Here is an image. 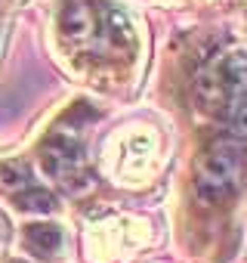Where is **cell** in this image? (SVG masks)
<instances>
[{
	"label": "cell",
	"mask_w": 247,
	"mask_h": 263,
	"mask_svg": "<svg viewBox=\"0 0 247 263\" xmlns=\"http://www.w3.org/2000/svg\"><path fill=\"white\" fill-rule=\"evenodd\" d=\"M238 174H241V161L232 149L219 146V149H210L201 164H198V174H195V189H198V198L204 204H222L232 198L235 186H238Z\"/></svg>",
	"instance_id": "cell-1"
},
{
	"label": "cell",
	"mask_w": 247,
	"mask_h": 263,
	"mask_svg": "<svg viewBox=\"0 0 247 263\" xmlns=\"http://www.w3.org/2000/svg\"><path fill=\"white\" fill-rule=\"evenodd\" d=\"M59 28L68 41L84 44L96 34V13L90 0H68L62 16H59Z\"/></svg>",
	"instance_id": "cell-2"
},
{
	"label": "cell",
	"mask_w": 247,
	"mask_h": 263,
	"mask_svg": "<svg viewBox=\"0 0 247 263\" xmlns=\"http://www.w3.org/2000/svg\"><path fill=\"white\" fill-rule=\"evenodd\" d=\"M40 164L50 177H59V180H68L71 174L80 171V152L74 143H62V140H53L44 146L40 152Z\"/></svg>",
	"instance_id": "cell-3"
},
{
	"label": "cell",
	"mask_w": 247,
	"mask_h": 263,
	"mask_svg": "<svg viewBox=\"0 0 247 263\" xmlns=\"http://www.w3.org/2000/svg\"><path fill=\"white\" fill-rule=\"evenodd\" d=\"M25 241H28V248H31L34 254L53 257V254H59V248H62V232H59V226H53V223H34V226L25 229Z\"/></svg>",
	"instance_id": "cell-4"
},
{
	"label": "cell",
	"mask_w": 247,
	"mask_h": 263,
	"mask_svg": "<svg viewBox=\"0 0 247 263\" xmlns=\"http://www.w3.org/2000/svg\"><path fill=\"white\" fill-rule=\"evenodd\" d=\"M13 201H16V208H22L28 214H53L56 211V198L47 189H19Z\"/></svg>",
	"instance_id": "cell-5"
},
{
	"label": "cell",
	"mask_w": 247,
	"mask_h": 263,
	"mask_svg": "<svg viewBox=\"0 0 247 263\" xmlns=\"http://www.w3.org/2000/svg\"><path fill=\"white\" fill-rule=\"evenodd\" d=\"M198 96L207 99V102L222 99V96H225V81H222V74L213 71V68H204V71L198 74Z\"/></svg>",
	"instance_id": "cell-6"
},
{
	"label": "cell",
	"mask_w": 247,
	"mask_h": 263,
	"mask_svg": "<svg viewBox=\"0 0 247 263\" xmlns=\"http://www.w3.org/2000/svg\"><path fill=\"white\" fill-rule=\"evenodd\" d=\"M0 180H4V186H10V189H22L25 183H28V171L22 167V164H0Z\"/></svg>",
	"instance_id": "cell-7"
},
{
	"label": "cell",
	"mask_w": 247,
	"mask_h": 263,
	"mask_svg": "<svg viewBox=\"0 0 247 263\" xmlns=\"http://www.w3.org/2000/svg\"><path fill=\"white\" fill-rule=\"evenodd\" d=\"M229 130H232L238 140H247V105H238L229 115Z\"/></svg>",
	"instance_id": "cell-8"
},
{
	"label": "cell",
	"mask_w": 247,
	"mask_h": 263,
	"mask_svg": "<svg viewBox=\"0 0 247 263\" xmlns=\"http://www.w3.org/2000/svg\"><path fill=\"white\" fill-rule=\"evenodd\" d=\"M229 93H235V96H244L247 93V68H232V74H229Z\"/></svg>",
	"instance_id": "cell-9"
},
{
	"label": "cell",
	"mask_w": 247,
	"mask_h": 263,
	"mask_svg": "<svg viewBox=\"0 0 247 263\" xmlns=\"http://www.w3.org/2000/svg\"><path fill=\"white\" fill-rule=\"evenodd\" d=\"M4 4H7V0H0V10H4Z\"/></svg>",
	"instance_id": "cell-10"
}]
</instances>
